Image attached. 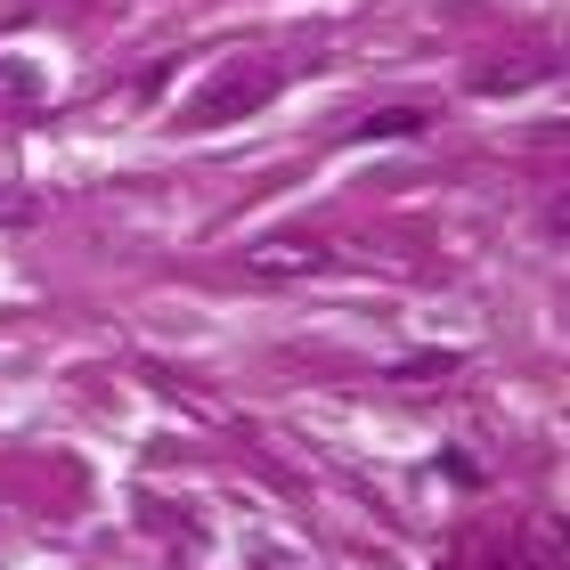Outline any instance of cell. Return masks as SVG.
<instances>
[{
  "mask_svg": "<svg viewBox=\"0 0 570 570\" xmlns=\"http://www.w3.org/2000/svg\"><path fill=\"white\" fill-rule=\"evenodd\" d=\"M237 269L253 285H302V277H326L334 269V245L326 237H302V228H277V237H253L237 253Z\"/></svg>",
  "mask_w": 570,
  "mask_h": 570,
  "instance_id": "obj_1",
  "label": "cell"
},
{
  "mask_svg": "<svg viewBox=\"0 0 570 570\" xmlns=\"http://www.w3.org/2000/svg\"><path fill=\"white\" fill-rule=\"evenodd\" d=\"M269 98H277V66H269V58H245V66H220L213 82L196 90L188 122H196V131H213V122H228V115H253V107H269Z\"/></svg>",
  "mask_w": 570,
  "mask_h": 570,
  "instance_id": "obj_2",
  "label": "cell"
},
{
  "mask_svg": "<svg viewBox=\"0 0 570 570\" xmlns=\"http://www.w3.org/2000/svg\"><path fill=\"white\" fill-rule=\"evenodd\" d=\"M530 547L547 554L538 570H570V522H530Z\"/></svg>",
  "mask_w": 570,
  "mask_h": 570,
  "instance_id": "obj_3",
  "label": "cell"
},
{
  "mask_svg": "<svg viewBox=\"0 0 570 570\" xmlns=\"http://www.w3.org/2000/svg\"><path fill=\"white\" fill-rule=\"evenodd\" d=\"M41 90H49V82H41L33 66H0V98H24V107H41Z\"/></svg>",
  "mask_w": 570,
  "mask_h": 570,
  "instance_id": "obj_4",
  "label": "cell"
},
{
  "mask_svg": "<svg viewBox=\"0 0 570 570\" xmlns=\"http://www.w3.org/2000/svg\"><path fill=\"white\" fill-rule=\"evenodd\" d=\"M554 237H570V188L554 196Z\"/></svg>",
  "mask_w": 570,
  "mask_h": 570,
  "instance_id": "obj_5",
  "label": "cell"
}]
</instances>
